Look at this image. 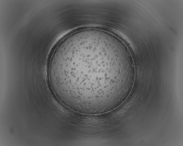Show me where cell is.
Segmentation results:
<instances>
[{"label": "cell", "instance_id": "6da1fadb", "mask_svg": "<svg viewBox=\"0 0 183 146\" xmlns=\"http://www.w3.org/2000/svg\"><path fill=\"white\" fill-rule=\"evenodd\" d=\"M104 45L92 41L72 42L64 44L58 54L53 72L61 75L86 71L58 79L57 83L61 89L81 77L61 90L68 95L85 77L72 94H73L84 80L90 70V79L89 98L91 100L101 98L107 95V92L96 77L92 70L109 85L108 71L105 64Z\"/></svg>", "mask_w": 183, "mask_h": 146}]
</instances>
